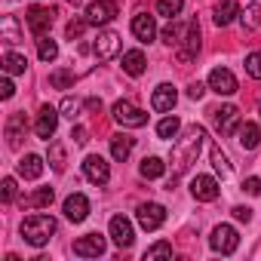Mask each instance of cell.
Here are the masks:
<instances>
[{
	"instance_id": "4fadbf2b",
	"label": "cell",
	"mask_w": 261,
	"mask_h": 261,
	"mask_svg": "<svg viewBox=\"0 0 261 261\" xmlns=\"http://www.w3.org/2000/svg\"><path fill=\"white\" fill-rule=\"evenodd\" d=\"M163 221H166V209L160 203H142L139 206V224L145 230H157Z\"/></svg>"
},
{
	"instance_id": "f6af8a7d",
	"label": "cell",
	"mask_w": 261,
	"mask_h": 261,
	"mask_svg": "<svg viewBox=\"0 0 261 261\" xmlns=\"http://www.w3.org/2000/svg\"><path fill=\"white\" fill-rule=\"evenodd\" d=\"M0 95H4V98H13L16 95V86H13L10 77H4V83H0Z\"/></svg>"
},
{
	"instance_id": "9c48e42d",
	"label": "cell",
	"mask_w": 261,
	"mask_h": 261,
	"mask_svg": "<svg viewBox=\"0 0 261 261\" xmlns=\"http://www.w3.org/2000/svg\"><path fill=\"white\" fill-rule=\"evenodd\" d=\"M111 240L120 246V249H126V246H133V240H136V230H133V221L129 218H123V215H114L111 218Z\"/></svg>"
},
{
	"instance_id": "c3c4849f",
	"label": "cell",
	"mask_w": 261,
	"mask_h": 261,
	"mask_svg": "<svg viewBox=\"0 0 261 261\" xmlns=\"http://www.w3.org/2000/svg\"><path fill=\"white\" fill-rule=\"evenodd\" d=\"M86 108H89V111H101V98H89Z\"/></svg>"
},
{
	"instance_id": "cb8c5ba5",
	"label": "cell",
	"mask_w": 261,
	"mask_h": 261,
	"mask_svg": "<svg viewBox=\"0 0 261 261\" xmlns=\"http://www.w3.org/2000/svg\"><path fill=\"white\" fill-rule=\"evenodd\" d=\"M22 136H25V117H22V114H13V117H10V123H7V139H10V148H19Z\"/></svg>"
},
{
	"instance_id": "4dcf8cb0",
	"label": "cell",
	"mask_w": 261,
	"mask_h": 261,
	"mask_svg": "<svg viewBox=\"0 0 261 261\" xmlns=\"http://www.w3.org/2000/svg\"><path fill=\"white\" fill-rule=\"evenodd\" d=\"M53 197H56V194H53V188H40V191H34V194L25 200V206H28V209H43V206H49V203H53Z\"/></svg>"
},
{
	"instance_id": "30bf717a",
	"label": "cell",
	"mask_w": 261,
	"mask_h": 261,
	"mask_svg": "<svg viewBox=\"0 0 261 261\" xmlns=\"http://www.w3.org/2000/svg\"><path fill=\"white\" fill-rule=\"evenodd\" d=\"M56 126H59V111H56L53 105H43L40 114H37V123H34V133L49 142V139L56 136Z\"/></svg>"
},
{
	"instance_id": "bcb514c9",
	"label": "cell",
	"mask_w": 261,
	"mask_h": 261,
	"mask_svg": "<svg viewBox=\"0 0 261 261\" xmlns=\"http://www.w3.org/2000/svg\"><path fill=\"white\" fill-rule=\"evenodd\" d=\"M188 95H191V98L197 101V98H203V95H206V86H203V83L197 80V83H191V89H188Z\"/></svg>"
},
{
	"instance_id": "ab89813d",
	"label": "cell",
	"mask_w": 261,
	"mask_h": 261,
	"mask_svg": "<svg viewBox=\"0 0 261 261\" xmlns=\"http://www.w3.org/2000/svg\"><path fill=\"white\" fill-rule=\"evenodd\" d=\"M59 111H62V117H68V120H74L77 114H80V101L77 98H62V105H59Z\"/></svg>"
},
{
	"instance_id": "7bdbcfd3",
	"label": "cell",
	"mask_w": 261,
	"mask_h": 261,
	"mask_svg": "<svg viewBox=\"0 0 261 261\" xmlns=\"http://www.w3.org/2000/svg\"><path fill=\"white\" fill-rule=\"evenodd\" d=\"M243 191H246V194H252V197H261V178H255V175H252V178H246V181H243Z\"/></svg>"
},
{
	"instance_id": "f35d334b",
	"label": "cell",
	"mask_w": 261,
	"mask_h": 261,
	"mask_svg": "<svg viewBox=\"0 0 261 261\" xmlns=\"http://www.w3.org/2000/svg\"><path fill=\"white\" fill-rule=\"evenodd\" d=\"M246 74L255 77V80H261V53H249L246 56Z\"/></svg>"
},
{
	"instance_id": "d6986e66",
	"label": "cell",
	"mask_w": 261,
	"mask_h": 261,
	"mask_svg": "<svg viewBox=\"0 0 261 261\" xmlns=\"http://www.w3.org/2000/svg\"><path fill=\"white\" fill-rule=\"evenodd\" d=\"M65 215H68V221H83L86 215H89V200L83 197V194H71L68 200H65Z\"/></svg>"
},
{
	"instance_id": "8d00e7d4",
	"label": "cell",
	"mask_w": 261,
	"mask_h": 261,
	"mask_svg": "<svg viewBox=\"0 0 261 261\" xmlns=\"http://www.w3.org/2000/svg\"><path fill=\"white\" fill-rule=\"evenodd\" d=\"M185 7V0H157V13L166 16V19H175Z\"/></svg>"
},
{
	"instance_id": "7c38bea8",
	"label": "cell",
	"mask_w": 261,
	"mask_h": 261,
	"mask_svg": "<svg viewBox=\"0 0 261 261\" xmlns=\"http://www.w3.org/2000/svg\"><path fill=\"white\" fill-rule=\"evenodd\" d=\"M218 181L212 178V175H197L194 181H191V194H194V200H200V203H212L215 197H218Z\"/></svg>"
},
{
	"instance_id": "277c9868",
	"label": "cell",
	"mask_w": 261,
	"mask_h": 261,
	"mask_svg": "<svg viewBox=\"0 0 261 261\" xmlns=\"http://www.w3.org/2000/svg\"><path fill=\"white\" fill-rule=\"evenodd\" d=\"M209 246H212L215 252H221V255H230V252H237L240 237H237V230H233L230 224H218V227L212 230V237H209Z\"/></svg>"
},
{
	"instance_id": "7dc6e473",
	"label": "cell",
	"mask_w": 261,
	"mask_h": 261,
	"mask_svg": "<svg viewBox=\"0 0 261 261\" xmlns=\"http://www.w3.org/2000/svg\"><path fill=\"white\" fill-rule=\"evenodd\" d=\"M233 218H237V221H249V218H252V209H246V206H233Z\"/></svg>"
},
{
	"instance_id": "ffe728a7",
	"label": "cell",
	"mask_w": 261,
	"mask_h": 261,
	"mask_svg": "<svg viewBox=\"0 0 261 261\" xmlns=\"http://www.w3.org/2000/svg\"><path fill=\"white\" fill-rule=\"evenodd\" d=\"M237 142H240L243 151H255L258 142H261V129H258V123H243V126L237 129Z\"/></svg>"
},
{
	"instance_id": "603a6c76",
	"label": "cell",
	"mask_w": 261,
	"mask_h": 261,
	"mask_svg": "<svg viewBox=\"0 0 261 261\" xmlns=\"http://www.w3.org/2000/svg\"><path fill=\"white\" fill-rule=\"evenodd\" d=\"M123 71H126L129 77H142V74H145V53H142V49H129V53L123 56Z\"/></svg>"
},
{
	"instance_id": "e575fe53",
	"label": "cell",
	"mask_w": 261,
	"mask_h": 261,
	"mask_svg": "<svg viewBox=\"0 0 261 261\" xmlns=\"http://www.w3.org/2000/svg\"><path fill=\"white\" fill-rule=\"evenodd\" d=\"M49 83H53L56 89H71V86H74V71L59 68V71H53V74H49Z\"/></svg>"
},
{
	"instance_id": "6da1fadb",
	"label": "cell",
	"mask_w": 261,
	"mask_h": 261,
	"mask_svg": "<svg viewBox=\"0 0 261 261\" xmlns=\"http://www.w3.org/2000/svg\"><path fill=\"white\" fill-rule=\"evenodd\" d=\"M203 139H206V129L203 126H188L185 129V136L175 142L172 148V172L181 175L191 169V163H197L200 157V148H203Z\"/></svg>"
},
{
	"instance_id": "b9f144b4",
	"label": "cell",
	"mask_w": 261,
	"mask_h": 261,
	"mask_svg": "<svg viewBox=\"0 0 261 261\" xmlns=\"http://www.w3.org/2000/svg\"><path fill=\"white\" fill-rule=\"evenodd\" d=\"M86 25H89V22H80V19H74V22H68V28H65V34H68L71 40H77V37H80V34L86 31Z\"/></svg>"
},
{
	"instance_id": "ba28073f",
	"label": "cell",
	"mask_w": 261,
	"mask_h": 261,
	"mask_svg": "<svg viewBox=\"0 0 261 261\" xmlns=\"http://www.w3.org/2000/svg\"><path fill=\"white\" fill-rule=\"evenodd\" d=\"M83 175H86L92 185H108V178H111V166L105 163V157L89 154V157L83 160Z\"/></svg>"
},
{
	"instance_id": "9a60e30c",
	"label": "cell",
	"mask_w": 261,
	"mask_h": 261,
	"mask_svg": "<svg viewBox=\"0 0 261 261\" xmlns=\"http://www.w3.org/2000/svg\"><path fill=\"white\" fill-rule=\"evenodd\" d=\"M28 28H31L34 37H43V34L53 28V13L43 10V7H31V10H28Z\"/></svg>"
},
{
	"instance_id": "7a4b0ae2",
	"label": "cell",
	"mask_w": 261,
	"mask_h": 261,
	"mask_svg": "<svg viewBox=\"0 0 261 261\" xmlns=\"http://www.w3.org/2000/svg\"><path fill=\"white\" fill-rule=\"evenodd\" d=\"M56 218L53 215H43V212H37V215H28L25 221H22V237H25V243H31V246H46L49 243V237L56 233Z\"/></svg>"
},
{
	"instance_id": "e0dca14e",
	"label": "cell",
	"mask_w": 261,
	"mask_h": 261,
	"mask_svg": "<svg viewBox=\"0 0 261 261\" xmlns=\"http://www.w3.org/2000/svg\"><path fill=\"white\" fill-rule=\"evenodd\" d=\"M133 34H136L142 43H151V40L157 37V22H154V16L139 13V16L133 19Z\"/></svg>"
},
{
	"instance_id": "2e32d148",
	"label": "cell",
	"mask_w": 261,
	"mask_h": 261,
	"mask_svg": "<svg viewBox=\"0 0 261 261\" xmlns=\"http://www.w3.org/2000/svg\"><path fill=\"white\" fill-rule=\"evenodd\" d=\"M197 53H200V25H197V22H188V34H185V40H181L178 59H181V62H191Z\"/></svg>"
},
{
	"instance_id": "f546056e",
	"label": "cell",
	"mask_w": 261,
	"mask_h": 261,
	"mask_svg": "<svg viewBox=\"0 0 261 261\" xmlns=\"http://www.w3.org/2000/svg\"><path fill=\"white\" fill-rule=\"evenodd\" d=\"M209 157H212L215 172H221V178H224V175H230V160H227V154H224L218 145H212V148H209Z\"/></svg>"
},
{
	"instance_id": "ac0fdd59",
	"label": "cell",
	"mask_w": 261,
	"mask_h": 261,
	"mask_svg": "<svg viewBox=\"0 0 261 261\" xmlns=\"http://www.w3.org/2000/svg\"><path fill=\"white\" fill-rule=\"evenodd\" d=\"M175 101H178V92H175V86H169V83L157 86L154 95H151V108H154V111H172Z\"/></svg>"
},
{
	"instance_id": "836d02e7",
	"label": "cell",
	"mask_w": 261,
	"mask_h": 261,
	"mask_svg": "<svg viewBox=\"0 0 261 261\" xmlns=\"http://www.w3.org/2000/svg\"><path fill=\"white\" fill-rule=\"evenodd\" d=\"M0 31H4V40H7V43H19V40H22L19 25H16V16H4V25H0Z\"/></svg>"
},
{
	"instance_id": "3957f363",
	"label": "cell",
	"mask_w": 261,
	"mask_h": 261,
	"mask_svg": "<svg viewBox=\"0 0 261 261\" xmlns=\"http://www.w3.org/2000/svg\"><path fill=\"white\" fill-rule=\"evenodd\" d=\"M111 114H114V120H117L120 126H126V129H139V126L148 123V114H145L142 108H136L133 101H117V105L111 108Z\"/></svg>"
},
{
	"instance_id": "7402d4cb",
	"label": "cell",
	"mask_w": 261,
	"mask_h": 261,
	"mask_svg": "<svg viewBox=\"0 0 261 261\" xmlns=\"http://www.w3.org/2000/svg\"><path fill=\"white\" fill-rule=\"evenodd\" d=\"M19 175H22V178H40V175H43V157L25 154V157L19 160Z\"/></svg>"
},
{
	"instance_id": "d590c367",
	"label": "cell",
	"mask_w": 261,
	"mask_h": 261,
	"mask_svg": "<svg viewBox=\"0 0 261 261\" xmlns=\"http://www.w3.org/2000/svg\"><path fill=\"white\" fill-rule=\"evenodd\" d=\"M49 166L56 172H65V148H62V142H49Z\"/></svg>"
},
{
	"instance_id": "83f0119b",
	"label": "cell",
	"mask_w": 261,
	"mask_h": 261,
	"mask_svg": "<svg viewBox=\"0 0 261 261\" xmlns=\"http://www.w3.org/2000/svg\"><path fill=\"white\" fill-rule=\"evenodd\" d=\"M145 178H160L163 172H166V163L160 160V157H145L142 160V169H139Z\"/></svg>"
},
{
	"instance_id": "5bb4252c",
	"label": "cell",
	"mask_w": 261,
	"mask_h": 261,
	"mask_svg": "<svg viewBox=\"0 0 261 261\" xmlns=\"http://www.w3.org/2000/svg\"><path fill=\"white\" fill-rule=\"evenodd\" d=\"M209 89L218 92V95H233L237 92V77L227 71V68H215L209 74Z\"/></svg>"
},
{
	"instance_id": "4316f807",
	"label": "cell",
	"mask_w": 261,
	"mask_h": 261,
	"mask_svg": "<svg viewBox=\"0 0 261 261\" xmlns=\"http://www.w3.org/2000/svg\"><path fill=\"white\" fill-rule=\"evenodd\" d=\"M37 56H40V62H56V56H59V46H56V40L53 37H37Z\"/></svg>"
},
{
	"instance_id": "1f68e13d",
	"label": "cell",
	"mask_w": 261,
	"mask_h": 261,
	"mask_svg": "<svg viewBox=\"0 0 261 261\" xmlns=\"http://www.w3.org/2000/svg\"><path fill=\"white\" fill-rule=\"evenodd\" d=\"M178 129H181L178 117H166V120L157 123V136H160V139H175V136H178Z\"/></svg>"
},
{
	"instance_id": "ee69618b",
	"label": "cell",
	"mask_w": 261,
	"mask_h": 261,
	"mask_svg": "<svg viewBox=\"0 0 261 261\" xmlns=\"http://www.w3.org/2000/svg\"><path fill=\"white\" fill-rule=\"evenodd\" d=\"M71 139H74L77 145H86V142H89V133H86L83 126H74V129H71Z\"/></svg>"
},
{
	"instance_id": "74e56055",
	"label": "cell",
	"mask_w": 261,
	"mask_h": 261,
	"mask_svg": "<svg viewBox=\"0 0 261 261\" xmlns=\"http://www.w3.org/2000/svg\"><path fill=\"white\" fill-rule=\"evenodd\" d=\"M157 258H172V243H154L145 252V261H157Z\"/></svg>"
},
{
	"instance_id": "44dd1931",
	"label": "cell",
	"mask_w": 261,
	"mask_h": 261,
	"mask_svg": "<svg viewBox=\"0 0 261 261\" xmlns=\"http://www.w3.org/2000/svg\"><path fill=\"white\" fill-rule=\"evenodd\" d=\"M237 16H240L237 0H221V4L215 7V16H212V19H215V25H218V28H227Z\"/></svg>"
},
{
	"instance_id": "52a82bcc",
	"label": "cell",
	"mask_w": 261,
	"mask_h": 261,
	"mask_svg": "<svg viewBox=\"0 0 261 261\" xmlns=\"http://www.w3.org/2000/svg\"><path fill=\"white\" fill-rule=\"evenodd\" d=\"M117 16V4L114 0H92L86 7V22L89 25H108Z\"/></svg>"
},
{
	"instance_id": "681fc988",
	"label": "cell",
	"mask_w": 261,
	"mask_h": 261,
	"mask_svg": "<svg viewBox=\"0 0 261 261\" xmlns=\"http://www.w3.org/2000/svg\"><path fill=\"white\" fill-rule=\"evenodd\" d=\"M71 4H74V7H80V4H83V0H71Z\"/></svg>"
},
{
	"instance_id": "8fae6325",
	"label": "cell",
	"mask_w": 261,
	"mask_h": 261,
	"mask_svg": "<svg viewBox=\"0 0 261 261\" xmlns=\"http://www.w3.org/2000/svg\"><path fill=\"white\" fill-rule=\"evenodd\" d=\"M74 255H80V258H98V255H105V237L101 233H86V237L74 240Z\"/></svg>"
},
{
	"instance_id": "f1b7e54d",
	"label": "cell",
	"mask_w": 261,
	"mask_h": 261,
	"mask_svg": "<svg viewBox=\"0 0 261 261\" xmlns=\"http://www.w3.org/2000/svg\"><path fill=\"white\" fill-rule=\"evenodd\" d=\"M25 68H28L25 56H19V53H7L4 56V71L7 74H25Z\"/></svg>"
},
{
	"instance_id": "8992f818",
	"label": "cell",
	"mask_w": 261,
	"mask_h": 261,
	"mask_svg": "<svg viewBox=\"0 0 261 261\" xmlns=\"http://www.w3.org/2000/svg\"><path fill=\"white\" fill-rule=\"evenodd\" d=\"M92 53H95L98 62L114 59V56L120 53V34H117V31H101V34L95 37V43H92Z\"/></svg>"
},
{
	"instance_id": "484cf974",
	"label": "cell",
	"mask_w": 261,
	"mask_h": 261,
	"mask_svg": "<svg viewBox=\"0 0 261 261\" xmlns=\"http://www.w3.org/2000/svg\"><path fill=\"white\" fill-rule=\"evenodd\" d=\"M185 34H188V25H175V22H169V25L163 28V43H169V46H181Z\"/></svg>"
},
{
	"instance_id": "5b68a950",
	"label": "cell",
	"mask_w": 261,
	"mask_h": 261,
	"mask_svg": "<svg viewBox=\"0 0 261 261\" xmlns=\"http://www.w3.org/2000/svg\"><path fill=\"white\" fill-rule=\"evenodd\" d=\"M212 123L218 129V136H230L240 129V111L233 105H224V108H215L212 111Z\"/></svg>"
},
{
	"instance_id": "d6a6232c",
	"label": "cell",
	"mask_w": 261,
	"mask_h": 261,
	"mask_svg": "<svg viewBox=\"0 0 261 261\" xmlns=\"http://www.w3.org/2000/svg\"><path fill=\"white\" fill-rule=\"evenodd\" d=\"M240 22H243V28H246V31H255V28L261 25V7H258V4H252L246 13H240Z\"/></svg>"
},
{
	"instance_id": "60d3db41",
	"label": "cell",
	"mask_w": 261,
	"mask_h": 261,
	"mask_svg": "<svg viewBox=\"0 0 261 261\" xmlns=\"http://www.w3.org/2000/svg\"><path fill=\"white\" fill-rule=\"evenodd\" d=\"M0 200L4 203L16 200V178H4V185H0Z\"/></svg>"
},
{
	"instance_id": "d4e9b609",
	"label": "cell",
	"mask_w": 261,
	"mask_h": 261,
	"mask_svg": "<svg viewBox=\"0 0 261 261\" xmlns=\"http://www.w3.org/2000/svg\"><path fill=\"white\" fill-rule=\"evenodd\" d=\"M133 139H129V136H114L111 139V154H114V160H126L129 154H133Z\"/></svg>"
}]
</instances>
